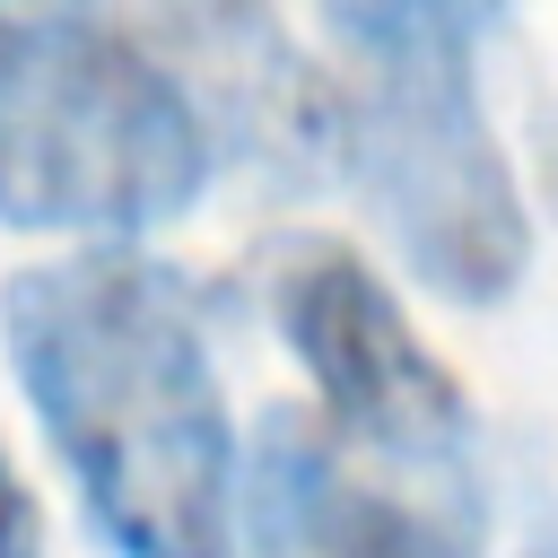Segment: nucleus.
<instances>
[{"mask_svg": "<svg viewBox=\"0 0 558 558\" xmlns=\"http://www.w3.org/2000/svg\"><path fill=\"white\" fill-rule=\"evenodd\" d=\"M270 288V323L296 349V366L314 375L331 427L410 471V480H471V401L462 384L427 357V340L410 331L401 296L375 279L366 253H349L340 235H279L262 262Z\"/></svg>", "mask_w": 558, "mask_h": 558, "instance_id": "4", "label": "nucleus"}, {"mask_svg": "<svg viewBox=\"0 0 558 558\" xmlns=\"http://www.w3.org/2000/svg\"><path fill=\"white\" fill-rule=\"evenodd\" d=\"M218 140L140 26L0 9V227L140 235L201 201Z\"/></svg>", "mask_w": 558, "mask_h": 558, "instance_id": "3", "label": "nucleus"}, {"mask_svg": "<svg viewBox=\"0 0 558 558\" xmlns=\"http://www.w3.org/2000/svg\"><path fill=\"white\" fill-rule=\"evenodd\" d=\"M523 558H558V532H541V541H532V549H523Z\"/></svg>", "mask_w": 558, "mask_h": 558, "instance_id": "9", "label": "nucleus"}, {"mask_svg": "<svg viewBox=\"0 0 558 558\" xmlns=\"http://www.w3.org/2000/svg\"><path fill=\"white\" fill-rule=\"evenodd\" d=\"M0 558H44V514L9 453H0Z\"/></svg>", "mask_w": 558, "mask_h": 558, "instance_id": "7", "label": "nucleus"}, {"mask_svg": "<svg viewBox=\"0 0 558 558\" xmlns=\"http://www.w3.org/2000/svg\"><path fill=\"white\" fill-rule=\"evenodd\" d=\"M532 157H541V192H549V209H558V105L541 113V140H532Z\"/></svg>", "mask_w": 558, "mask_h": 558, "instance_id": "8", "label": "nucleus"}, {"mask_svg": "<svg viewBox=\"0 0 558 558\" xmlns=\"http://www.w3.org/2000/svg\"><path fill=\"white\" fill-rule=\"evenodd\" d=\"M140 35L174 52L166 70L192 87L209 140L218 131H244V148L270 157L279 174L340 166V78H323L270 17H253V9H227V17H157Z\"/></svg>", "mask_w": 558, "mask_h": 558, "instance_id": "6", "label": "nucleus"}, {"mask_svg": "<svg viewBox=\"0 0 558 558\" xmlns=\"http://www.w3.org/2000/svg\"><path fill=\"white\" fill-rule=\"evenodd\" d=\"M9 366L122 558H235V418L192 288L131 253L78 244L0 288Z\"/></svg>", "mask_w": 558, "mask_h": 558, "instance_id": "1", "label": "nucleus"}, {"mask_svg": "<svg viewBox=\"0 0 558 558\" xmlns=\"http://www.w3.org/2000/svg\"><path fill=\"white\" fill-rule=\"evenodd\" d=\"M488 9H323V35L340 44V174L375 201L401 262L453 296L497 305L532 262L523 192L488 140L480 105V35Z\"/></svg>", "mask_w": 558, "mask_h": 558, "instance_id": "2", "label": "nucleus"}, {"mask_svg": "<svg viewBox=\"0 0 558 558\" xmlns=\"http://www.w3.org/2000/svg\"><path fill=\"white\" fill-rule=\"evenodd\" d=\"M235 558H480L471 480H401L314 410H270L235 488Z\"/></svg>", "mask_w": 558, "mask_h": 558, "instance_id": "5", "label": "nucleus"}]
</instances>
